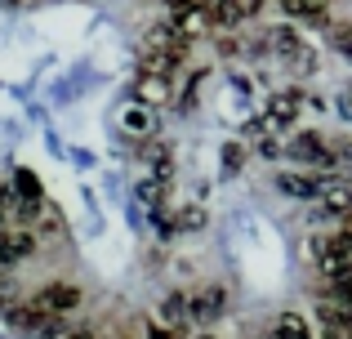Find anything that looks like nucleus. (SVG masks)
Returning <instances> with one entry per match:
<instances>
[{"instance_id": "1", "label": "nucleus", "mask_w": 352, "mask_h": 339, "mask_svg": "<svg viewBox=\"0 0 352 339\" xmlns=\"http://www.w3.org/2000/svg\"><path fill=\"white\" fill-rule=\"evenodd\" d=\"M214 41L352 174V0H263Z\"/></svg>"}]
</instances>
